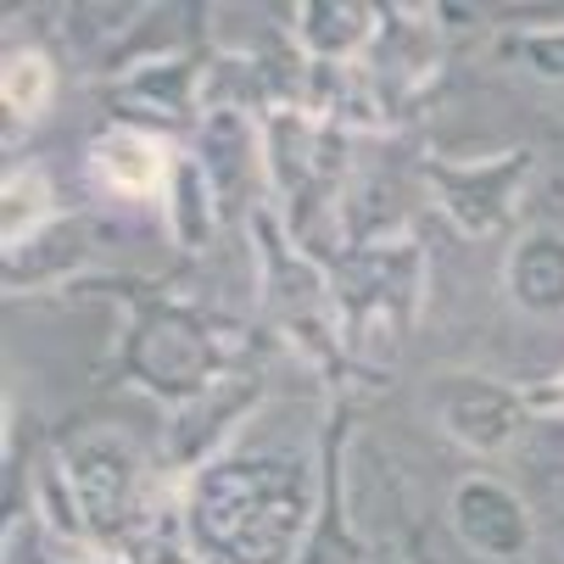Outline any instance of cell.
<instances>
[{
	"label": "cell",
	"mask_w": 564,
	"mask_h": 564,
	"mask_svg": "<svg viewBox=\"0 0 564 564\" xmlns=\"http://www.w3.org/2000/svg\"><path fill=\"white\" fill-rule=\"evenodd\" d=\"M553 402H564V386H558V391H553Z\"/></svg>",
	"instance_id": "cell-4"
},
{
	"label": "cell",
	"mask_w": 564,
	"mask_h": 564,
	"mask_svg": "<svg viewBox=\"0 0 564 564\" xmlns=\"http://www.w3.org/2000/svg\"><path fill=\"white\" fill-rule=\"evenodd\" d=\"M40 202H45V185H40V174L7 180V240H18V229H29V224H34Z\"/></svg>",
	"instance_id": "cell-3"
},
{
	"label": "cell",
	"mask_w": 564,
	"mask_h": 564,
	"mask_svg": "<svg viewBox=\"0 0 564 564\" xmlns=\"http://www.w3.org/2000/svg\"><path fill=\"white\" fill-rule=\"evenodd\" d=\"M45 96H51V67L40 56H12L7 62V101L18 112H40Z\"/></svg>",
	"instance_id": "cell-2"
},
{
	"label": "cell",
	"mask_w": 564,
	"mask_h": 564,
	"mask_svg": "<svg viewBox=\"0 0 564 564\" xmlns=\"http://www.w3.org/2000/svg\"><path fill=\"white\" fill-rule=\"evenodd\" d=\"M96 169H101V180L112 191L145 196V191H156V180H163V145H151L140 134H112V140L96 145Z\"/></svg>",
	"instance_id": "cell-1"
}]
</instances>
